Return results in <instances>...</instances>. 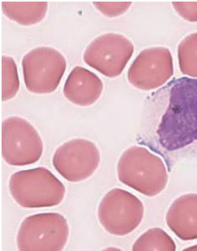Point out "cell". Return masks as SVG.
<instances>
[{
    "label": "cell",
    "instance_id": "14",
    "mask_svg": "<svg viewBox=\"0 0 197 251\" xmlns=\"http://www.w3.org/2000/svg\"><path fill=\"white\" fill-rule=\"evenodd\" d=\"M20 81L16 64L11 57H2V101H6L17 95Z\"/></svg>",
    "mask_w": 197,
    "mask_h": 251
},
{
    "label": "cell",
    "instance_id": "9",
    "mask_svg": "<svg viewBox=\"0 0 197 251\" xmlns=\"http://www.w3.org/2000/svg\"><path fill=\"white\" fill-rule=\"evenodd\" d=\"M127 43L122 36L102 35L92 41L84 55L88 65L107 77L120 75L128 60Z\"/></svg>",
    "mask_w": 197,
    "mask_h": 251
},
{
    "label": "cell",
    "instance_id": "7",
    "mask_svg": "<svg viewBox=\"0 0 197 251\" xmlns=\"http://www.w3.org/2000/svg\"><path fill=\"white\" fill-rule=\"evenodd\" d=\"M64 56L58 50L40 47L30 50L22 61L25 87L36 94H49L58 87L66 69Z\"/></svg>",
    "mask_w": 197,
    "mask_h": 251
},
{
    "label": "cell",
    "instance_id": "12",
    "mask_svg": "<svg viewBox=\"0 0 197 251\" xmlns=\"http://www.w3.org/2000/svg\"><path fill=\"white\" fill-rule=\"evenodd\" d=\"M3 13L23 25H30L42 21L48 8V2H2Z\"/></svg>",
    "mask_w": 197,
    "mask_h": 251
},
{
    "label": "cell",
    "instance_id": "10",
    "mask_svg": "<svg viewBox=\"0 0 197 251\" xmlns=\"http://www.w3.org/2000/svg\"><path fill=\"white\" fill-rule=\"evenodd\" d=\"M103 84L98 77L81 67H76L67 77L64 88L65 97L73 103L89 106L101 96Z\"/></svg>",
    "mask_w": 197,
    "mask_h": 251
},
{
    "label": "cell",
    "instance_id": "6",
    "mask_svg": "<svg viewBox=\"0 0 197 251\" xmlns=\"http://www.w3.org/2000/svg\"><path fill=\"white\" fill-rule=\"evenodd\" d=\"M143 204L132 193L114 188L102 199L98 215L102 226L111 234L123 236L132 233L141 224Z\"/></svg>",
    "mask_w": 197,
    "mask_h": 251
},
{
    "label": "cell",
    "instance_id": "13",
    "mask_svg": "<svg viewBox=\"0 0 197 251\" xmlns=\"http://www.w3.org/2000/svg\"><path fill=\"white\" fill-rule=\"evenodd\" d=\"M172 238L162 229H149L140 237L133 246V251H175Z\"/></svg>",
    "mask_w": 197,
    "mask_h": 251
},
{
    "label": "cell",
    "instance_id": "1",
    "mask_svg": "<svg viewBox=\"0 0 197 251\" xmlns=\"http://www.w3.org/2000/svg\"><path fill=\"white\" fill-rule=\"evenodd\" d=\"M168 87L157 134L162 147L172 151L197 141V79L180 78Z\"/></svg>",
    "mask_w": 197,
    "mask_h": 251
},
{
    "label": "cell",
    "instance_id": "3",
    "mask_svg": "<svg viewBox=\"0 0 197 251\" xmlns=\"http://www.w3.org/2000/svg\"><path fill=\"white\" fill-rule=\"evenodd\" d=\"M9 187L14 201L28 208L58 205L66 193L63 183L44 167L15 172L10 177Z\"/></svg>",
    "mask_w": 197,
    "mask_h": 251
},
{
    "label": "cell",
    "instance_id": "4",
    "mask_svg": "<svg viewBox=\"0 0 197 251\" xmlns=\"http://www.w3.org/2000/svg\"><path fill=\"white\" fill-rule=\"evenodd\" d=\"M69 236V225L61 214H34L21 224L17 238L18 248L20 251H61Z\"/></svg>",
    "mask_w": 197,
    "mask_h": 251
},
{
    "label": "cell",
    "instance_id": "8",
    "mask_svg": "<svg viewBox=\"0 0 197 251\" xmlns=\"http://www.w3.org/2000/svg\"><path fill=\"white\" fill-rule=\"evenodd\" d=\"M99 151L92 141L75 139L56 149L52 163L57 172L67 181L77 182L92 176L100 163Z\"/></svg>",
    "mask_w": 197,
    "mask_h": 251
},
{
    "label": "cell",
    "instance_id": "5",
    "mask_svg": "<svg viewBox=\"0 0 197 251\" xmlns=\"http://www.w3.org/2000/svg\"><path fill=\"white\" fill-rule=\"evenodd\" d=\"M1 138L2 155L10 165H32L43 155V141L37 130L25 119L18 117L5 119Z\"/></svg>",
    "mask_w": 197,
    "mask_h": 251
},
{
    "label": "cell",
    "instance_id": "2",
    "mask_svg": "<svg viewBox=\"0 0 197 251\" xmlns=\"http://www.w3.org/2000/svg\"><path fill=\"white\" fill-rule=\"evenodd\" d=\"M118 179L148 197L157 196L167 186L168 174L163 160L142 146H134L122 154L117 165Z\"/></svg>",
    "mask_w": 197,
    "mask_h": 251
},
{
    "label": "cell",
    "instance_id": "11",
    "mask_svg": "<svg viewBox=\"0 0 197 251\" xmlns=\"http://www.w3.org/2000/svg\"><path fill=\"white\" fill-rule=\"evenodd\" d=\"M166 220L171 231L180 239H197V194L177 199L170 207Z\"/></svg>",
    "mask_w": 197,
    "mask_h": 251
}]
</instances>
